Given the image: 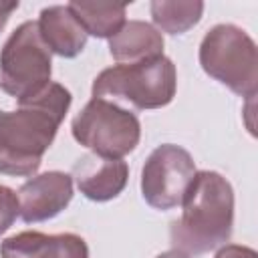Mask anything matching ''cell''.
Returning a JSON list of instances; mask_svg holds the SVG:
<instances>
[{
  "mask_svg": "<svg viewBox=\"0 0 258 258\" xmlns=\"http://www.w3.org/2000/svg\"><path fill=\"white\" fill-rule=\"evenodd\" d=\"M73 103L71 91L48 83L44 91L16 111L0 113V173L28 177L38 171Z\"/></svg>",
  "mask_w": 258,
  "mask_h": 258,
  "instance_id": "obj_1",
  "label": "cell"
},
{
  "mask_svg": "<svg viewBox=\"0 0 258 258\" xmlns=\"http://www.w3.org/2000/svg\"><path fill=\"white\" fill-rule=\"evenodd\" d=\"M181 218L171 224L175 250L196 256L224 246L234 230V187L218 171H196L181 200Z\"/></svg>",
  "mask_w": 258,
  "mask_h": 258,
  "instance_id": "obj_2",
  "label": "cell"
},
{
  "mask_svg": "<svg viewBox=\"0 0 258 258\" xmlns=\"http://www.w3.org/2000/svg\"><path fill=\"white\" fill-rule=\"evenodd\" d=\"M177 71L165 54L133 64H115L101 71L91 87L97 99H121L135 109H159L173 101Z\"/></svg>",
  "mask_w": 258,
  "mask_h": 258,
  "instance_id": "obj_3",
  "label": "cell"
},
{
  "mask_svg": "<svg viewBox=\"0 0 258 258\" xmlns=\"http://www.w3.org/2000/svg\"><path fill=\"white\" fill-rule=\"evenodd\" d=\"M200 64L208 77L232 93L252 99L258 91V48L236 24L212 26L200 42Z\"/></svg>",
  "mask_w": 258,
  "mask_h": 258,
  "instance_id": "obj_4",
  "label": "cell"
},
{
  "mask_svg": "<svg viewBox=\"0 0 258 258\" xmlns=\"http://www.w3.org/2000/svg\"><path fill=\"white\" fill-rule=\"evenodd\" d=\"M50 75V50L38 34L36 20H26L12 30L0 50V89L20 105L44 91Z\"/></svg>",
  "mask_w": 258,
  "mask_h": 258,
  "instance_id": "obj_5",
  "label": "cell"
},
{
  "mask_svg": "<svg viewBox=\"0 0 258 258\" xmlns=\"http://www.w3.org/2000/svg\"><path fill=\"white\" fill-rule=\"evenodd\" d=\"M71 131L77 143L109 159H123L141 139V123L135 113L97 97L75 115Z\"/></svg>",
  "mask_w": 258,
  "mask_h": 258,
  "instance_id": "obj_6",
  "label": "cell"
},
{
  "mask_svg": "<svg viewBox=\"0 0 258 258\" xmlns=\"http://www.w3.org/2000/svg\"><path fill=\"white\" fill-rule=\"evenodd\" d=\"M196 171L189 151L173 143H163L155 147L143 163L141 196L151 208L167 212L181 204Z\"/></svg>",
  "mask_w": 258,
  "mask_h": 258,
  "instance_id": "obj_7",
  "label": "cell"
},
{
  "mask_svg": "<svg viewBox=\"0 0 258 258\" xmlns=\"http://www.w3.org/2000/svg\"><path fill=\"white\" fill-rule=\"evenodd\" d=\"M71 200L73 177L64 171H44L20 185V218L26 224L52 220L71 204Z\"/></svg>",
  "mask_w": 258,
  "mask_h": 258,
  "instance_id": "obj_8",
  "label": "cell"
},
{
  "mask_svg": "<svg viewBox=\"0 0 258 258\" xmlns=\"http://www.w3.org/2000/svg\"><path fill=\"white\" fill-rule=\"evenodd\" d=\"M79 191L91 202H109L117 198L129 179V167L123 159H109L97 153H87L73 165V175Z\"/></svg>",
  "mask_w": 258,
  "mask_h": 258,
  "instance_id": "obj_9",
  "label": "cell"
},
{
  "mask_svg": "<svg viewBox=\"0 0 258 258\" xmlns=\"http://www.w3.org/2000/svg\"><path fill=\"white\" fill-rule=\"evenodd\" d=\"M0 258H89L85 238L73 232H20L0 244Z\"/></svg>",
  "mask_w": 258,
  "mask_h": 258,
  "instance_id": "obj_10",
  "label": "cell"
},
{
  "mask_svg": "<svg viewBox=\"0 0 258 258\" xmlns=\"http://www.w3.org/2000/svg\"><path fill=\"white\" fill-rule=\"evenodd\" d=\"M36 24L38 34L50 52L62 58H75L83 52L87 44V32L83 30V26L73 16L67 4L42 8Z\"/></svg>",
  "mask_w": 258,
  "mask_h": 258,
  "instance_id": "obj_11",
  "label": "cell"
},
{
  "mask_svg": "<svg viewBox=\"0 0 258 258\" xmlns=\"http://www.w3.org/2000/svg\"><path fill=\"white\" fill-rule=\"evenodd\" d=\"M109 52L119 64H133L163 54L161 32L143 20H129L109 38Z\"/></svg>",
  "mask_w": 258,
  "mask_h": 258,
  "instance_id": "obj_12",
  "label": "cell"
},
{
  "mask_svg": "<svg viewBox=\"0 0 258 258\" xmlns=\"http://www.w3.org/2000/svg\"><path fill=\"white\" fill-rule=\"evenodd\" d=\"M73 16L79 20L87 36H97V38H111L115 36L121 26L127 22L125 4H115V2H69L67 4Z\"/></svg>",
  "mask_w": 258,
  "mask_h": 258,
  "instance_id": "obj_13",
  "label": "cell"
},
{
  "mask_svg": "<svg viewBox=\"0 0 258 258\" xmlns=\"http://www.w3.org/2000/svg\"><path fill=\"white\" fill-rule=\"evenodd\" d=\"M151 18L157 30L167 34H183L194 28L204 14V2L200 0H153L149 4Z\"/></svg>",
  "mask_w": 258,
  "mask_h": 258,
  "instance_id": "obj_14",
  "label": "cell"
},
{
  "mask_svg": "<svg viewBox=\"0 0 258 258\" xmlns=\"http://www.w3.org/2000/svg\"><path fill=\"white\" fill-rule=\"evenodd\" d=\"M20 216L18 194L6 185H0V236L10 230V226Z\"/></svg>",
  "mask_w": 258,
  "mask_h": 258,
  "instance_id": "obj_15",
  "label": "cell"
},
{
  "mask_svg": "<svg viewBox=\"0 0 258 258\" xmlns=\"http://www.w3.org/2000/svg\"><path fill=\"white\" fill-rule=\"evenodd\" d=\"M214 258H258L256 250L250 246H242V244H224L220 246V250L216 252Z\"/></svg>",
  "mask_w": 258,
  "mask_h": 258,
  "instance_id": "obj_16",
  "label": "cell"
},
{
  "mask_svg": "<svg viewBox=\"0 0 258 258\" xmlns=\"http://www.w3.org/2000/svg\"><path fill=\"white\" fill-rule=\"evenodd\" d=\"M18 8V0L14 2H4V0H0V32L4 30V26H6V22H8V18H10V14L14 12Z\"/></svg>",
  "mask_w": 258,
  "mask_h": 258,
  "instance_id": "obj_17",
  "label": "cell"
},
{
  "mask_svg": "<svg viewBox=\"0 0 258 258\" xmlns=\"http://www.w3.org/2000/svg\"><path fill=\"white\" fill-rule=\"evenodd\" d=\"M155 258H189V256L173 248V250H167V252H161V254H159V256H155Z\"/></svg>",
  "mask_w": 258,
  "mask_h": 258,
  "instance_id": "obj_18",
  "label": "cell"
},
{
  "mask_svg": "<svg viewBox=\"0 0 258 258\" xmlns=\"http://www.w3.org/2000/svg\"><path fill=\"white\" fill-rule=\"evenodd\" d=\"M0 113H2V111H0Z\"/></svg>",
  "mask_w": 258,
  "mask_h": 258,
  "instance_id": "obj_19",
  "label": "cell"
}]
</instances>
